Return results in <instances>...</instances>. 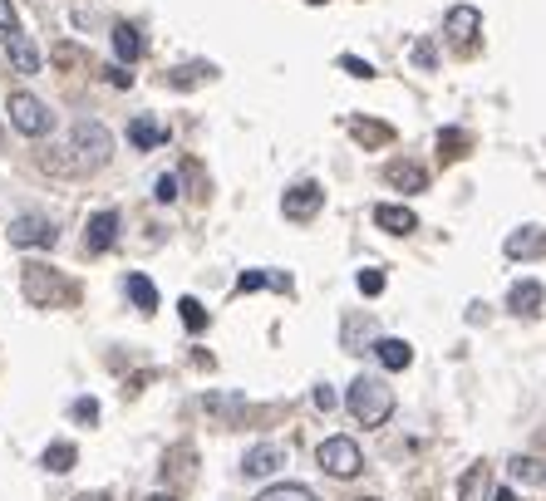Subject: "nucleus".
I'll list each match as a JSON object with an SVG mask.
<instances>
[{
	"instance_id": "nucleus-1",
	"label": "nucleus",
	"mask_w": 546,
	"mask_h": 501,
	"mask_svg": "<svg viewBox=\"0 0 546 501\" xmlns=\"http://www.w3.org/2000/svg\"><path fill=\"white\" fill-rule=\"evenodd\" d=\"M345 408H350V418L364 423V428H384L389 423V413H394V389L384 384V379H374V374H364L350 384L345 393Z\"/></svg>"
},
{
	"instance_id": "nucleus-2",
	"label": "nucleus",
	"mask_w": 546,
	"mask_h": 501,
	"mask_svg": "<svg viewBox=\"0 0 546 501\" xmlns=\"http://www.w3.org/2000/svg\"><path fill=\"white\" fill-rule=\"evenodd\" d=\"M69 153H74V167H104L114 158V133H109L104 123L84 118V123H74V133H69Z\"/></svg>"
},
{
	"instance_id": "nucleus-3",
	"label": "nucleus",
	"mask_w": 546,
	"mask_h": 501,
	"mask_svg": "<svg viewBox=\"0 0 546 501\" xmlns=\"http://www.w3.org/2000/svg\"><path fill=\"white\" fill-rule=\"evenodd\" d=\"M315 462H320V472H330V477L350 482V477H360L364 452H360L355 438H325V443L315 447Z\"/></svg>"
},
{
	"instance_id": "nucleus-4",
	"label": "nucleus",
	"mask_w": 546,
	"mask_h": 501,
	"mask_svg": "<svg viewBox=\"0 0 546 501\" xmlns=\"http://www.w3.org/2000/svg\"><path fill=\"white\" fill-rule=\"evenodd\" d=\"M5 109H10V128H15V133H25V138H45V133L55 128V113L45 109L35 94H10V104H5Z\"/></svg>"
},
{
	"instance_id": "nucleus-5",
	"label": "nucleus",
	"mask_w": 546,
	"mask_h": 501,
	"mask_svg": "<svg viewBox=\"0 0 546 501\" xmlns=\"http://www.w3.org/2000/svg\"><path fill=\"white\" fill-rule=\"evenodd\" d=\"M25 300L30 305H64V300H74V285L55 276L50 266H25Z\"/></svg>"
},
{
	"instance_id": "nucleus-6",
	"label": "nucleus",
	"mask_w": 546,
	"mask_h": 501,
	"mask_svg": "<svg viewBox=\"0 0 546 501\" xmlns=\"http://www.w3.org/2000/svg\"><path fill=\"white\" fill-rule=\"evenodd\" d=\"M320 207H325V187H320V182H296V187H286V202H281L286 222H310Z\"/></svg>"
},
{
	"instance_id": "nucleus-7",
	"label": "nucleus",
	"mask_w": 546,
	"mask_h": 501,
	"mask_svg": "<svg viewBox=\"0 0 546 501\" xmlns=\"http://www.w3.org/2000/svg\"><path fill=\"white\" fill-rule=\"evenodd\" d=\"M5 236H10V246H55L60 241V226L50 222V217H35L30 212V217H15Z\"/></svg>"
},
{
	"instance_id": "nucleus-8",
	"label": "nucleus",
	"mask_w": 546,
	"mask_h": 501,
	"mask_svg": "<svg viewBox=\"0 0 546 501\" xmlns=\"http://www.w3.org/2000/svg\"><path fill=\"white\" fill-rule=\"evenodd\" d=\"M478 30H483V10H478V5H453V10L443 15V35H448L458 50H468V45L478 40Z\"/></svg>"
},
{
	"instance_id": "nucleus-9",
	"label": "nucleus",
	"mask_w": 546,
	"mask_h": 501,
	"mask_svg": "<svg viewBox=\"0 0 546 501\" xmlns=\"http://www.w3.org/2000/svg\"><path fill=\"white\" fill-rule=\"evenodd\" d=\"M507 261H537L546 256V226H517L507 241H502Z\"/></svg>"
},
{
	"instance_id": "nucleus-10",
	"label": "nucleus",
	"mask_w": 546,
	"mask_h": 501,
	"mask_svg": "<svg viewBox=\"0 0 546 501\" xmlns=\"http://www.w3.org/2000/svg\"><path fill=\"white\" fill-rule=\"evenodd\" d=\"M114 241H119V212H94L89 226H84V251L89 256H104Z\"/></svg>"
},
{
	"instance_id": "nucleus-11",
	"label": "nucleus",
	"mask_w": 546,
	"mask_h": 501,
	"mask_svg": "<svg viewBox=\"0 0 546 501\" xmlns=\"http://www.w3.org/2000/svg\"><path fill=\"white\" fill-rule=\"evenodd\" d=\"M5 55H10V69H15V74H40V64H45L40 50H35V40H30L25 30H10V35H5Z\"/></svg>"
},
{
	"instance_id": "nucleus-12",
	"label": "nucleus",
	"mask_w": 546,
	"mask_h": 501,
	"mask_svg": "<svg viewBox=\"0 0 546 501\" xmlns=\"http://www.w3.org/2000/svg\"><path fill=\"white\" fill-rule=\"evenodd\" d=\"M542 300H546L542 280H517V285L507 290V310H512V315H522V320L542 315Z\"/></svg>"
},
{
	"instance_id": "nucleus-13",
	"label": "nucleus",
	"mask_w": 546,
	"mask_h": 501,
	"mask_svg": "<svg viewBox=\"0 0 546 501\" xmlns=\"http://www.w3.org/2000/svg\"><path fill=\"white\" fill-rule=\"evenodd\" d=\"M281 462H286V452H281L276 443H256V447H251V452L242 457V472H246V477H271Z\"/></svg>"
},
{
	"instance_id": "nucleus-14",
	"label": "nucleus",
	"mask_w": 546,
	"mask_h": 501,
	"mask_svg": "<svg viewBox=\"0 0 546 501\" xmlns=\"http://www.w3.org/2000/svg\"><path fill=\"white\" fill-rule=\"evenodd\" d=\"M384 182L414 197V192H424V187H428V172L419 163H409V158H404V163H389V167H384Z\"/></svg>"
},
{
	"instance_id": "nucleus-15",
	"label": "nucleus",
	"mask_w": 546,
	"mask_h": 501,
	"mask_svg": "<svg viewBox=\"0 0 546 501\" xmlns=\"http://www.w3.org/2000/svg\"><path fill=\"white\" fill-rule=\"evenodd\" d=\"M492 472H487V462H473L468 472H463V482H458V501H492Z\"/></svg>"
},
{
	"instance_id": "nucleus-16",
	"label": "nucleus",
	"mask_w": 546,
	"mask_h": 501,
	"mask_svg": "<svg viewBox=\"0 0 546 501\" xmlns=\"http://www.w3.org/2000/svg\"><path fill=\"white\" fill-rule=\"evenodd\" d=\"M374 226H384L389 236H409V231L419 226V217H414L409 207H394V202H379V207H374Z\"/></svg>"
},
{
	"instance_id": "nucleus-17",
	"label": "nucleus",
	"mask_w": 546,
	"mask_h": 501,
	"mask_svg": "<svg viewBox=\"0 0 546 501\" xmlns=\"http://www.w3.org/2000/svg\"><path fill=\"white\" fill-rule=\"evenodd\" d=\"M128 143H133L138 153H153V148H163V143H168V133H163L148 113H138V118L128 123Z\"/></svg>"
},
{
	"instance_id": "nucleus-18",
	"label": "nucleus",
	"mask_w": 546,
	"mask_h": 501,
	"mask_svg": "<svg viewBox=\"0 0 546 501\" xmlns=\"http://www.w3.org/2000/svg\"><path fill=\"white\" fill-rule=\"evenodd\" d=\"M374 354H379V364H384V369H394V374L414 364V344H404V339H394V334L374 339Z\"/></svg>"
},
{
	"instance_id": "nucleus-19",
	"label": "nucleus",
	"mask_w": 546,
	"mask_h": 501,
	"mask_svg": "<svg viewBox=\"0 0 546 501\" xmlns=\"http://www.w3.org/2000/svg\"><path fill=\"white\" fill-rule=\"evenodd\" d=\"M114 50H119V59H128V64L143 55V35H138V25H128V20L114 25Z\"/></svg>"
},
{
	"instance_id": "nucleus-20",
	"label": "nucleus",
	"mask_w": 546,
	"mask_h": 501,
	"mask_svg": "<svg viewBox=\"0 0 546 501\" xmlns=\"http://www.w3.org/2000/svg\"><path fill=\"white\" fill-rule=\"evenodd\" d=\"M74 462H79V447H74V443H50V447H45V472L64 477Z\"/></svg>"
},
{
	"instance_id": "nucleus-21",
	"label": "nucleus",
	"mask_w": 546,
	"mask_h": 501,
	"mask_svg": "<svg viewBox=\"0 0 546 501\" xmlns=\"http://www.w3.org/2000/svg\"><path fill=\"white\" fill-rule=\"evenodd\" d=\"M128 295H133V305H138L143 315H153V310H158V290H153V280L138 276V271L128 276Z\"/></svg>"
},
{
	"instance_id": "nucleus-22",
	"label": "nucleus",
	"mask_w": 546,
	"mask_h": 501,
	"mask_svg": "<svg viewBox=\"0 0 546 501\" xmlns=\"http://www.w3.org/2000/svg\"><path fill=\"white\" fill-rule=\"evenodd\" d=\"M350 133L364 138V143H389V138H394L389 123H369V118H350Z\"/></svg>"
},
{
	"instance_id": "nucleus-23",
	"label": "nucleus",
	"mask_w": 546,
	"mask_h": 501,
	"mask_svg": "<svg viewBox=\"0 0 546 501\" xmlns=\"http://www.w3.org/2000/svg\"><path fill=\"white\" fill-rule=\"evenodd\" d=\"M256 501H315V492L301 487V482H281V487H266Z\"/></svg>"
},
{
	"instance_id": "nucleus-24",
	"label": "nucleus",
	"mask_w": 546,
	"mask_h": 501,
	"mask_svg": "<svg viewBox=\"0 0 546 501\" xmlns=\"http://www.w3.org/2000/svg\"><path fill=\"white\" fill-rule=\"evenodd\" d=\"M212 74H217L212 64H182L178 74H168V84H173V89H192L197 79H212Z\"/></svg>"
},
{
	"instance_id": "nucleus-25",
	"label": "nucleus",
	"mask_w": 546,
	"mask_h": 501,
	"mask_svg": "<svg viewBox=\"0 0 546 501\" xmlns=\"http://www.w3.org/2000/svg\"><path fill=\"white\" fill-rule=\"evenodd\" d=\"M512 477H517V482L542 487V482H546V462H537V457H517V462H512Z\"/></svg>"
},
{
	"instance_id": "nucleus-26",
	"label": "nucleus",
	"mask_w": 546,
	"mask_h": 501,
	"mask_svg": "<svg viewBox=\"0 0 546 501\" xmlns=\"http://www.w3.org/2000/svg\"><path fill=\"white\" fill-rule=\"evenodd\" d=\"M438 153H443V158H463V153H468V133H463V128L438 133Z\"/></svg>"
},
{
	"instance_id": "nucleus-27",
	"label": "nucleus",
	"mask_w": 546,
	"mask_h": 501,
	"mask_svg": "<svg viewBox=\"0 0 546 501\" xmlns=\"http://www.w3.org/2000/svg\"><path fill=\"white\" fill-rule=\"evenodd\" d=\"M178 305H182V325H187V330H192V334L207 330V310H202V305H197L192 295H182Z\"/></svg>"
},
{
	"instance_id": "nucleus-28",
	"label": "nucleus",
	"mask_w": 546,
	"mask_h": 501,
	"mask_svg": "<svg viewBox=\"0 0 546 501\" xmlns=\"http://www.w3.org/2000/svg\"><path fill=\"white\" fill-rule=\"evenodd\" d=\"M261 285H281V290H291V280H286V276H261V271H246V276L237 280V295H246V290H261Z\"/></svg>"
},
{
	"instance_id": "nucleus-29",
	"label": "nucleus",
	"mask_w": 546,
	"mask_h": 501,
	"mask_svg": "<svg viewBox=\"0 0 546 501\" xmlns=\"http://www.w3.org/2000/svg\"><path fill=\"white\" fill-rule=\"evenodd\" d=\"M207 408H212V413H222V418H232V413H242V408H246V398H237V393H212V398H207Z\"/></svg>"
},
{
	"instance_id": "nucleus-30",
	"label": "nucleus",
	"mask_w": 546,
	"mask_h": 501,
	"mask_svg": "<svg viewBox=\"0 0 546 501\" xmlns=\"http://www.w3.org/2000/svg\"><path fill=\"white\" fill-rule=\"evenodd\" d=\"M69 418H74V423H94V418H99V398H74V403H69Z\"/></svg>"
},
{
	"instance_id": "nucleus-31",
	"label": "nucleus",
	"mask_w": 546,
	"mask_h": 501,
	"mask_svg": "<svg viewBox=\"0 0 546 501\" xmlns=\"http://www.w3.org/2000/svg\"><path fill=\"white\" fill-rule=\"evenodd\" d=\"M153 197H158V202H178V172H163V177L153 182Z\"/></svg>"
},
{
	"instance_id": "nucleus-32",
	"label": "nucleus",
	"mask_w": 546,
	"mask_h": 501,
	"mask_svg": "<svg viewBox=\"0 0 546 501\" xmlns=\"http://www.w3.org/2000/svg\"><path fill=\"white\" fill-rule=\"evenodd\" d=\"M340 69H345V74H355V79H374V64L360 59V55H340Z\"/></svg>"
},
{
	"instance_id": "nucleus-33",
	"label": "nucleus",
	"mask_w": 546,
	"mask_h": 501,
	"mask_svg": "<svg viewBox=\"0 0 546 501\" xmlns=\"http://www.w3.org/2000/svg\"><path fill=\"white\" fill-rule=\"evenodd\" d=\"M310 398H315V408H320V413H330V408H335V389H330V384H315Z\"/></svg>"
},
{
	"instance_id": "nucleus-34",
	"label": "nucleus",
	"mask_w": 546,
	"mask_h": 501,
	"mask_svg": "<svg viewBox=\"0 0 546 501\" xmlns=\"http://www.w3.org/2000/svg\"><path fill=\"white\" fill-rule=\"evenodd\" d=\"M10 30H20V20H15V5L0 0V35H10Z\"/></svg>"
},
{
	"instance_id": "nucleus-35",
	"label": "nucleus",
	"mask_w": 546,
	"mask_h": 501,
	"mask_svg": "<svg viewBox=\"0 0 546 501\" xmlns=\"http://www.w3.org/2000/svg\"><path fill=\"white\" fill-rule=\"evenodd\" d=\"M360 290L364 295H379V290H384V276H379V271H360Z\"/></svg>"
},
{
	"instance_id": "nucleus-36",
	"label": "nucleus",
	"mask_w": 546,
	"mask_h": 501,
	"mask_svg": "<svg viewBox=\"0 0 546 501\" xmlns=\"http://www.w3.org/2000/svg\"><path fill=\"white\" fill-rule=\"evenodd\" d=\"M109 84H114V89H128V84H133V69H109Z\"/></svg>"
},
{
	"instance_id": "nucleus-37",
	"label": "nucleus",
	"mask_w": 546,
	"mask_h": 501,
	"mask_svg": "<svg viewBox=\"0 0 546 501\" xmlns=\"http://www.w3.org/2000/svg\"><path fill=\"white\" fill-rule=\"evenodd\" d=\"M414 59H419L424 69H433V50H428V45H419V50H414Z\"/></svg>"
},
{
	"instance_id": "nucleus-38",
	"label": "nucleus",
	"mask_w": 546,
	"mask_h": 501,
	"mask_svg": "<svg viewBox=\"0 0 546 501\" xmlns=\"http://www.w3.org/2000/svg\"><path fill=\"white\" fill-rule=\"evenodd\" d=\"M74 501H109L104 492H84V497H74Z\"/></svg>"
},
{
	"instance_id": "nucleus-39",
	"label": "nucleus",
	"mask_w": 546,
	"mask_h": 501,
	"mask_svg": "<svg viewBox=\"0 0 546 501\" xmlns=\"http://www.w3.org/2000/svg\"><path fill=\"white\" fill-rule=\"evenodd\" d=\"M492 501H517V492H507V487H502V492H497Z\"/></svg>"
},
{
	"instance_id": "nucleus-40",
	"label": "nucleus",
	"mask_w": 546,
	"mask_h": 501,
	"mask_svg": "<svg viewBox=\"0 0 546 501\" xmlns=\"http://www.w3.org/2000/svg\"><path fill=\"white\" fill-rule=\"evenodd\" d=\"M148 501H178V497H163V492H158V497H148Z\"/></svg>"
},
{
	"instance_id": "nucleus-41",
	"label": "nucleus",
	"mask_w": 546,
	"mask_h": 501,
	"mask_svg": "<svg viewBox=\"0 0 546 501\" xmlns=\"http://www.w3.org/2000/svg\"><path fill=\"white\" fill-rule=\"evenodd\" d=\"M310 5H330V0H310Z\"/></svg>"
},
{
	"instance_id": "nucleus-42",
	"label": "nucleus",
	"mask_w": 546,
	"mask_h": 501,
	"mask_svg": "<svg viewBox=\"0 0 546 501\" xmlns=\"http://www.w3.org/2000/svg\"><path fill=\"white\" fill-rule=\"evenodd\" d=\"M360 501H374V497H360Z\"/></svg>"
}]
</instances>
